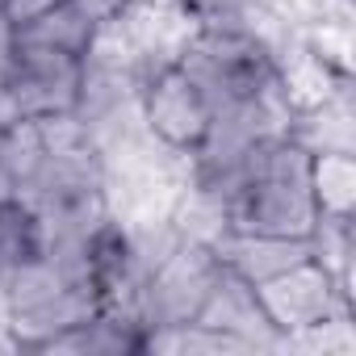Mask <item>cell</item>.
Wrapping results in <instances>:
<instances>
[{
  "label": "cell",
  "mask_w": 356,
  "mask_h": 356,
  "mask_svg": "<svg viewBox=\"0 0 356 356\" xmlns=\"http://www.w3.org/2000/svg\"><path fill=\"white\" fill-rule=\"evenodd\" d=\"M310 159L314 151L293 130L260 143L227 193V231L314 239L323 218L310 189Z\"/></svg>",
  "instance_id": "obj_1"
},
{
  "label": "cell",
  "mask_w": 356,
  "mask_h": 356,
  "mask_svg": "<svg viewBox=\"0 0 356 356\" xmlns=\"http://www.w3.org/2000/svg\"><path fill=\"white\" fill-rule=\"evenodd\" d=\"M176 63L206 88L214 109L285 88L281 84V42L256 17L189 26L181 47H176Z\"/></svg>",
  "instance_id": "obj_2"
},
{
  "label": "cell",
  "mask_w": 356,
  "mask_h": 356,
  "mask_svg": "<svg viewBox=\"0 0 356 356\" xmlns=\"http://www.w3.org/2000/svg\"><path fill=\"white\" fill-rule=\"evenodd\" d=\"M134 109L143 134L176 159H189L214 122V101L176 63V55L143 63L134 72Z\"/></svg>",
  "instance_id": "obj_3"
},
{
  "label": "cell",
  "mask_w": 356,
  "mask_h": 356,
  "mask_svg": "<svg viewBox=\"0 0 356 356\" xmlns=\"http://www.w3.org/2000/svg\"><path fill=\"white\" fill-rule=\"evenodd\" d=\"M84 59L88 55L17 42L9 34V55L0 67V118L47 122L76 113L84 88Z\"/></svg>",
  "instance_id": "obj_4"
},
{
  "label": "cell",
  "mask_w": 356,
  "mask_h": 356,
  "mask_svg": "<svg viewBox=\"0 0 356 356\" xmlns=\"http://www.w3.org/2000/svg\"><path fill=\"white\" fill-rule=\"evenodd\" d=\"M222 260L214 252V243L189 239L181 235L147 273L134 298V318L151 331V327H172V323H193L214 285L222 281Z\"/></svg>",
  "instance_id": "obj_5"
},
{
  "label": "cell",
  "mask_w": 356,
  "mask_h": 356,
  "mask_svg": "<svg viewBox=\"0 0 356 356\" xmlns=\"http://www.w3.org/2000/svg\"><path fill=\"white\" fill-rule=\"evenodd\" d=\"M252 289L260 298L268 327L281 339V352L293 335L314 331L339 314H352V285H343L318 256H306L293 268H285V273H277Z\"/></svg>",
  "instance_id": "obj_6"
},
{
  "label": "cell",
  "mask_w": 356,
  "mask_h": 356,
  "mask_svg": "<svg viewBox=\"0 0 356 356\" xmlns=\"http://www.w3.org/2000/svg\"><path fill=\"white\" fill-rule=\"evenodd\" d=\"M214 252L222 268L248 285H260L298 260L314 256V239H281V235H252V231H222L214 239Z\"/></svg>",
  "instance_id": "obj_7"
},
{
  "label": "cell",
  "mask_w": 356,
  "mask_h": 356,
  "mask_svg": "<svg viewBox=\"0 0 356 356\" xmlns=\"http://www.w3.org/2000/svg\"><path fill=\"white\" fill-rule=\"evenodd\" d=\"M197 318L227 331V335H235V339H243L252 352H281V339L268 327L256 289L248 281L231 277V273H222V281L214 285V293H210V302H206V310Z\"/></svg>",
  "instance_id": "obj_8"
},
{
  "label": "cell",
  "mask_w": 356,
  "mask_h": 356,
  "mask_svg": "<svg viewBox=\"0 0 356 356\" xmlns=\"http://www.w3.org/2000/svg\"><path fill=\"white\" fill-rule=\"evenodd\" d=\"M47 352H72V356H143L147 352V327L113 306L92 310L84 323L63 331Z\"/></svg>",
  "instance_id": "obj_9"
},
{
  "label": "cell",
  "mask_w": 356,
  "mask_h": 356,
  "mask_svg": "<svg viewBox=\"0 0 356 356\" xmlns=\"http://www.w3.org/2000/svg\"><path fill=\"white\" fill-rule=\"evenodd\" d=\"M9 34L17 42H34V47H55V51H72V55H88L101 38V26L80 9L72 5V0H63V5L22 22V26H9Z\"/></svg>",
  "instance_id": "obj_10"
},
{
  "label": "cell",
  "mask_w": 356,
  "mask_h": 356,
  "mask_svg": "<svg viewBox=\"0 0 356 356\" xmlns=\"http://www.w3.org/2000/svg\"><path fill=\"white\" fill-rule=\"evenodd\" d=\"M310 189L323 222H352L356 210V159L352 151H314Z\"/></svg>",
  "instance_id": "obj_11"
},
{
  "label": "cell",
  "mask_w": 356,
  "mask_h": 356,
  "mask_svg": "<svg viewBox=\"0 0 356 356\" xmlns=\"http://www.w3.org/2000/svg\"><path fill=\"white\" fill-rule=\"evenodd\" d=\"M185 26H210V22H243L260 0H163Z\"/></svg>",
  "instance_id": "obj_12"
},
{
  "label": "cell",
  "mask_w": 356,
  "mask_h": 356,
  "mask_svg": "<svg viewBox=\"0 0 356 356\" xmlns=\"http://www.w3.org/2000/svg\"><path fill=\"white\" fill-rule=\"evenodd\" d=\"M72 5H80L101 30H113L118 22H126V17L143 5V0H72Z\"/></svg>",
  "instance_id": "obj_13"
},
{
  "label": "cell",
  "mask_w": 356,
  "mask_h": 356,
  "mask_svg": "<svg viewBox=\"0 0 356 356\" xmlns=\"http://www.w3.org/2000/svg\"><path fill=\"white\" fill-rule=\"evenodd\" d=\"M55 5H63V0H5L0 17H5V26H22V22H30L47 9H55Z\"/></svg>",
  "instance_id": "obj_14"
},
{
  "label": "cell",
  "mask_w": 356,
  "mask_h": 356,
  "mask_svg": "<svg viewBox=\"0 0 356 356\" xmlns=\"http://www.w3.org/2000/svg\"><path fill=\"white\" fill-rule=\"evenodd\" d=\"M5 134H9V118H0V197H9V176H5Z\"/></svg>",
  "instance_id": "obj_15"
},
{
  "label": "cell",
  "mask_w": 356,
  "mask_h": 356,
  "mask_svg": "<svg viewBox=\"0 0 356 356\" xmlns=\"http://www.w3.org/2000/svg\"><path fill=\"white\" fill-rule=\"evenodd\" d=\"M0 9H5V0H0Z\"/></svg>",
  "instance_id": "obj_16"
}]
</instances>
